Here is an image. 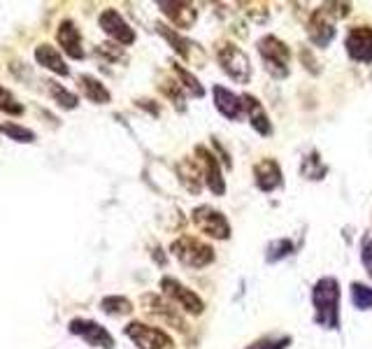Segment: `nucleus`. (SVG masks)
<instances>
[{
	"label": "nucleus",
	"instance_id": "nucleus-11",
	"mask_svg": "<svg viewBox=\"0 0 372 349\" xmlns=\"http://www.w3.org/2000/svg\"><path fill=\"white\" fill-rule=\"evenodd\" d=\"M98 24L107 38L116 40L119 45H133L135 42V31L123 21V17L116 10H105L98 17Z\"/></svg>",
	"mask_w": 372,
	"mask_h": 349
},
{
	"label": "nucleus",
	"instance_id": "nucleus-20",
	"mask_svg": "<svg viewBox=\"0 0 372 349\" xmlns=\"http://www.w3.org/2000/svg\"><path fill=\"white\" fill-rule=\"evenodd\" d=\"M79 82H82V91H84V96L93 100V103H98V105H105L109 103V91L105 89V84L100 82V79L96 77H91V75H82L79 77Z\"/></svg>",
	"mask_w": 372,
	"mask_h": 349
},
{
	"label": "nucleus",
	"instance_id": "nucleus-23",
	"mask_svg": "<svg viewBox=\"0 0 372 349\" xmlns=\"http://www.w3.org/2000/svg\"><path fill=\"white\" fill-rule=\"evenodd\" d=\"M158 33L163 35L167 42H170L172 49H174V52H177L181 58H188V42L181 38L179 33H174L172 28H167L165 24H158Z\"/></svg>",
	"mask_w": 372,
	"mask_h": 349
},
{
	"label": "nucleus",
	"instance_id": "nucleus-13",
	"mask_svg": "<svg viewBox=\"0 0 372 349\" xmlns=\"http://www.w3.org/2000/svg\"><path fill=\"white\" fill-rule=\"evenodd\" d=\"M56 40L65 54L70 58H84V49H82V35H79V28L75 26V21L63 19L58 24L56 31Z\"/></svg>",
	"mask_w": 372,
	"mask_h": 349
},
{
	"label": "nucleus",
	"instance_id": "nucleus-26",
	"mask_svg": "<svg viewBox=\"0 0 372 349\" xmlns=\"http://www.w3.org/2000/svg\"><path fill=\"white\" fill-rule=\"evenodd\" d=\"M49 84V91H52V96L56 98V103L65 107V110H72V107H77V96L75 93H70L68 89H63L61 84H54V82H47Z\"/></svg>",
	"mask_w": 372,
	"mask_h": 349
},
{
	"label": "nucleus",
	"instance_id": "nucleus-2",
	"mask_svg": "<svg viewBox=\"0 0 372 349\" xmlns=\"http://www.w3.org/2000/svg\"><path fill=\"white\" fill-rule=\"evenodd\" d=\"M170 252L179 259V264H184L188 268H205L214 261L212 247L205 245L198 238H191V235L174 240V242L170 245Z\"/></svg>",
	"mask_w": 372,
	"mask_h": 349
},
{
	"label": "nucleus",
	"instance_id": "nucleus-5",
	"mask_svg": "<svg viewBox=\"0 0 372 349\" xmlns=\"http://www.w3.org/2000/svg\"><path fill=\"white\" fill-rule=\"evenodd\" d=\"M123 333L133 340L137 349H172V338L156 326H147L142 322H130Z\"/></svg>",
	"mask_w": 372,
	"mask_h": 349
},
{
	"label": "nucleus",
	"instance_id": "nucleus-4",
	"mask_svg": "<svg viewBox=\"0 0 372 349\" xmlns=\"http://www.w3.org/2000/svg\"><path fill=\"white\" fill-rule=\"evenodd\" d=\"M160 289H163L165 298L170 301L172 305H177L179 310L188 312V315H202L205 312V303H202V298L195 294V291L186 289L181 282L172 280V278H163L160 280Z\"/></svg>",
	"mask_w": 372,
	"mask_h": 349
},
{
	"label": "nucleus",
	"instance_id": "nucleus-10",
	"mask_svg": "<svg viewBox=\"0 0 372 349\" xmlns=\"http://www.w3.org/2000/svg\"><path fill=\"white\" fill-rule=\"evenodd\" d=\"M347 54L356 63H372V28L356 26L345 40Z\"/></svg>",
	"mask_w": 372,
	"mask_h": 349
},
{
	"label": "nucleus",
	"instance_id": "nucleus-17",
	"mask_svg": "<svg viewBox=\"0 0 372 349\" xmlns=\"http://www.w3.org/2000/svg\"><path fill=\"white\" fill-rule=\"evenodd\" d=\"M163 14L170 19L172 26L177 28H191L195 24V7L188 3H158Z\"/></svg>",
	"mask_w": 372,
	"mask_h": 349
},
{
	"label": "nucleus",
	"instance_id": "nucleus-1",
	"mask_svg": "<svg viewBox=\"0 0 372 349\" xmlns=\"http://www.w3.org/2000/svg\"><path fill=\"white\" fill-rule=\"evenodd\" d=\"M312 303H315V322L321 329L335 331L340 326V285L335 278H321L315 291H312Z\"/></svg>",
	"mask_w": 372,
	"mask_h": 349
},
{
	"label": "nucleus",
	"instance_id": "nucleus-22",
	"mask_svg": "<svg viewBox=\"0 0 372 349\" xmlns=\"http://www.w3.org/2000/svg\"><path fill=\"white\" fill-rule=\"evenodd\" d=\"M172 70H174V75H177V77L181 79V89H186L193 98H202V96H205V89H202L198 79H195L186 68H181L179 63H174V65H172Z\"/></svg>",
	"mask_w": 372,
	"mask_h": 349
},
{
	"label": "nucleus",
	"instance_id": "nucleus-18",
	"mask_svg": "<svg viewBox=\"0 0 372 349\" xmlns=\"http://www.w3.org/2000/svg\"><path fill=\"white\" fill-rule=\"evenodd\" d=\"M35 61H38L42 68H47V70H52L56 72V75H70V68L65 65L63 61V56L58 54V49L52 47V45H38L35 47Z\"/></svg>",
	"mask_w": 372,
	"mask_h": 349
},
{
	"label": "nucleus",
	"instance_id": "nucleus-27",
	"mask_svg": "<svg viewBox=\"0 0 372 349\" xmlns=\"http://www.w3.org/2000/svg\"><path fill=\"white\" fill-rule=\"evenodd\" d=\"M291 252H294V245H291V240H275V242L268 247L266 261H268V264H275V261L289 256Z\"/></svg>",
	"mask_w": 372,
	"mask_h": 349
},
{
	"label": "nucleus",
	"instance_id": "nucleus-15",
	"mask_svg": "<svg viewBox=\"0 0 372 349\" xmlns=\"http://www.w3.org/2000/svg\"><path fill=\"white\" fill-rule=\"evenodd\" d=\"M212 93H214V105H216V110L221 112L226 119L237 121L240 116H242V112H244L242 98H237L235 93L228 91V89H223V86H214Z\"/></svg>",
	"mask_w": 372,
	"mask_h": 349
},
{
	"label": "nucleus",
	"instance_id": "nucleus-25",
	"mask_svg": "<svg viewBox=\"0 0 372 349\" xmlns=\"http://www.w3.org/2000/svg\"><path fill=\"white\" fill-rule=\"evenodd\" d=\"M0 133H5L7 137H12V140H17V142H33L35 140L33 130L26 126H19V123H0Z\"/></svg>",
	"mask_w": 372,
	"mask_h": 349
},
{
	"label": "nucleus",
	"instance_id": "nucleus-19",
	"mask_svg": "<svg viewBox=\"0 0 372 349\" xmlns=\"http://www.w3.org/2000/svg\"><path fill=\"white\" fill-rule=\"evenodd\" d=\"M142 301H144V305H147V312H151V315H156V317H163L167 324H174L177 329L184 331V322H181V317L174 312L172 303H165L163 298H158L154 294H147Z\"/></svg>",
	"mask_w": 372,
	"mask_h": 349
},
{
	"label": "nucleus",
	"instance_id": "nucleus-3",
	"mask_svg": "<svg viewBox=\"0 0 372 349\" xmlns=\"http://www.w3.org/2000/svg\"><path fill=\"white\" fill-rule=\"evenodd\" d=\"M259 54L263 58L266 70L277 79H284L289 75V47L282 40H277L275 35H266L259 40Z\"/></svg>",
	"mask_w": 372,
	"mask_h": 349
},
{
	"label": "nucleus",
	"instance_id": "nucleus-21",
	"mask_svg": "<svg viewBox=\"0 0 372 349\" xmlns=\"http://www.w3.org/2000/svg\"><path fill=\"white\" fill-rule=\"evenodd\" d=\"M100 308L112 317H123V315H130V312H133V303L123 296H107V298H103Z\"/></svg>",
	"mask_w": 372,
	"mask_h": 349
},
{
	"label": "nucleus",
	"instance_id": "nucleus-7",
	"mask_svg": "<svg viewBox=\"0 0 372 349\" xmlns=\"http://www.w3.org/2000/svg\"><path fill=\"white\" fill-rule=\"evenodd\" d=\"M193 221L205 235L216 238V240H226L230 238V224L228 219L219 212V210L209 207V205H200L193 210Z\"/></svg>",
	"mask_w": 372,
	"mask_h": 349
},
{
	"label": "nucleus",
	"instance_id": "nucleus-16",
	"mask_svg": "<svg viewBox=\"0 0 372 349\" xmlns=\"http://www.w3.org/2000/svg\"><path fill=\"white\" fill-rule=\"evenodd\" d=\"M242 103H244V112H247V116H249L254 130H256L259 135H263V137L273 133V123H270L268 112H266V107L261 105V100L249 96V93H244Z\"/></svg>",
	"mask_w": 372,
	"mask_h": 349
},
{
	"label": "nucleus",
	"instance_id": "nucleus-28",
	"mask_svg": "<svg viewBox=\"0 0 372 349\" xmlns=\"http://www.w3.org/2000/svg\"><path fill=\"white\" fill-rule=\"evenodd\" d=\"M0 112L14 114V116L24 112V107H21V103H17V98H14L12 93L5 89V86H0Z\"/></svg>",
	"mask_w": 372,
	"mask_h": 349
},
{
	"label": "nucleus",
	"instance_id": "nucleus-12",
	"mask_svg": "<svg viewBox=\"0 0 372 349\" xmlns=\"http://www.w3.org/2000/svg\"><path fill=\"white\" fill-rule=\"evenodd\" d=\"M195 154L200 156V165H202V179L209 186V191L214 196H223L226 191V182H223V172L219 168V161L212 151H207L205 147H195Z\"/></svg>",
	"mask_w": 372,
	"mask_h": 349
},
{
	"label": "nucleus",
	"instance_id": "nucleus-6",
	"mask_svg": "<svg viewBox=\"0 0 372 349\" xmlns=\"http://www.w3.org/2000/svg\"><path fill=\"white\" fill-rule=\"evenodd\" d=\"M219 63H221L223 72H228V77H233L240 84H247L252 77V65L249 58L235 45H223L219 47Z\"/></svg>",
	"mask_w": 372,
	"mask_h": 349
},
{
	"label": "nucleus",
	"instance_id": "nucleus-30",
	"mask_svg": "<svg viewBox=\"0 0 372 349\" xmlns=\"http://www.w3.org/2000/svg\"><path fill=\"white\" fill-rule=\"evenodd\" d=\"M291 343V338H261L254 345H249L247 349H287V345Z\"/></svg>",
	"mask_w": 372,
	"mask_h": 349
},
{
	"label": "nucleus",
	"instance_id": "nucleus-24",
	"mask_svg": "<svg viewBox=\"0 0 372 349\" xmlns=\"http://www.w3.org/2000/svg\"><path fill=\"white\" fill-rule=\"evenodd\" d=\"M352 301L359 310H372V287L354 282L352 285Z\"/></svg>",
	"mask_w": 372,
	"mask_h": 349
},
{
	"label": "nucleus",
	"instance_id": "nucleus-8",
	"mask_svg": "<svg viewBox=\"0 0 372 349\" xmlns=\"http://www.w3.org/2000/svg\"><path fill=\"white\" fill-rule=\"evenodd\" d=\"M70 333L72 336H79L86 340L91 347H100V349H112L114 347V338L105 326H100L98 322H91V319H72L70 322Z\"/></svg>",
	"mask_w": 372,
	"mask_h": 349
},
{
	"label": "nucleus",
	"instance_id": "nucleus-29",
	"mask_svg": "<svg viewBox=\"0 0 372 349\" xmlns=\"http://www.w3.org/2000/svg\"><path fill=\"white\" fill-rule=\"evenodd\" d=\"M361 264L372 278V233H366L361 240Z\"/></svg>",
	"mask_w": 372,
	"mask_h": 349
},
{
	"label": "nucleus",
	"instance_id": "nucleus-14",
	"mask_svg": "<svg viewBox=\"0 0 372 349\" xmlns=\"http://www.w3.org/2000/svg\"><path fill=\"white\" fill-rule=\"evenodd\" d=\"M254 177H256V186L266 193L275 191L277 186H282L280 163L273 161V158H263L261 163L254 165Z\"/></svg>",
	"mask_w": 372,
	"mask_h": 349
},
{
	"label": "nucleus",
	"instance_id": "nucleus-9",
	"mask_svg": "<svg viewBox=\"0 0 372 349\" xmlns=\"http://www.w3.org/2000/svg\"><path fill=\"white\" fill-rule=\"evenodd\" d=\"M335 17H342L340 12H328L326 7H321L312 14L310 24H308V35L317 47H328L335 38Z\"/></svg>",
	"mask_w": 372,
	"mask_h": 349
}]
</instances>
